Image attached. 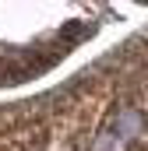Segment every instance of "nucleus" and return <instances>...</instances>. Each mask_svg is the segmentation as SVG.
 Wrapping results in <instances>:
<instances>
[{
    "mask_svg": "<svg viewBox=\"0 0 148 151\" xmlns=\"http://www.w3.org/2000/svg\"><path fill=\"white\" fill-rule=\"evenodd\" d=\"M127 144L120 141V134L116 130H102L99 137H95V144H92V151H123Z\"/></svg>",
    "mask_w": 148,
    "mask_h": 151,
    "instance_id": "2",
    "label": "nucleus"
},
{
    "mask_svg": "<svg viewBox=\"0 0 148 151\" xmlns=\"http://www.w3.org/2000/svg\"><path fill=\"white\" fill-rule=\"evenodd\" d=\"M141 130H145V123H141V113H138V109H123V113L116 116V134H120V141H123V144H127V141H134Z\"/></svg>",
    "mask_w": 148,
    "mask_h": 151,
    "instance_id": "1",
    "label": "nucleus"
}]
</instances>
